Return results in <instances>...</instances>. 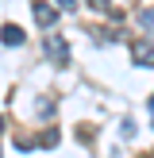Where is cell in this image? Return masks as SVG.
Instances as JSON below:
<instances>
[{
	"instance_id": "9",
	"label": "cell",
	"mask_w": 154,
	"mask_h": 158,
	"mask_svg": "<svg viewBox=\"0 0 154 158\" xmlns=\"http://www.w3.org/2000/svg\"><path fill=\"white\" fill-rule=\"evenodd\" d=\"M150 116H154V97H150Z\"/></svg>"
},
{
	"instance_id": "8",
	"label": "cell",
	"mask_w": 154,
	"mask_h": 158,
	"mask_svg": "<svg viewBox=\"0 0 154 158\" xmlns=\"http://www.w3.org/2000/svg\"><path fill=\"white\" fill-rule=\"evenodd\" d=\"M89 4H92V8H104V12H108V0H89Z\"/></svg>"
},
{
	"instance_id": "3",
	"label": "cell",
	"mask_w": 154,
	"mask_h": 158,
	"mask_svg": "<svg viewBox=\"0 0 154 158\" xmlns=\"http://www.w3.org/2000/svg\"><path fill=\"white\" fill-rule=\"evenodd\" d=\"M23 27H15V23H8V27H0V43H8V46H23Z\"/></svg>"
},
{
	"instance_id": "4",
	"label": "cell",
	"mask_w": 154,
	"mask_h": 158,
	"mask_svg": "<svg viewBox=\"0 0 154 158\" xmlns=\"http://www.w3.org/2000/svg\"><path fill=\"white\" fill-rule=\"evenodd\" d=\"M131 54H135L139 66H154V46H150V43H135V50H131Z\"/></svg>"
},
{
	"instance_id": "7",
	"label": "cell",
	"mask_w": 154,
	"mask_h": 158,
	"mask_svg": "<svg viewBox=\"0 0 154 158\" xmlns=\"http://www.w3.org/2000/svg\"><path fill=\"white\" fill-rule=\"evenodd\" d=\"M58 8H66V12H77V8H81V0H58Z\"/></svg>"
},
{
	"instance_id": "1",
	"label": "cell",
	"mask_w": 154,
	"mask_h": 158,
	"mask_svg": "<svg viewBox=\"0 0 154 158\" xmlns=\"http://www.w3.org/2000/svg\"><path fill=\"white\" fill-rule=\"evenodd\" d=\"M43 54L54 62V66H66L69 46H66V39H62V35H46V39H43Z\"/></svg>"
},
{
	"instance_id": "2",
	"label": "cell",
	"mask_w": 154,
	"mask_h": 158,
	"mask_svg": "<svg viewBox=\"0 0 154 158\" xmlns=\"http://www.w3.org/2000/svg\"><path fill=\"white\" fill-rule=\"evenodd\" d=\"M35 19L43 23V27H54V23H58V8H50L46 0H38L35 4Z\"/></svg>"
},
{
	"instance_id": "10",
	"label": "cell",
	"mask_w": 154,
	"mask_h": 158,
	"mask_svg": "<svg viewBox=\"0 0 154 158\" xmlns=\"http://www.w3.org/2000/svg\"><path fill=\"white\" fill-rule=\"evenodd\" d=\"M0 127H4V120H0Z\"/></svg>"
},
{
	"instance_id": "5",
	"label": "cell",
	"mask_w": 154,
	"mask_h": 158,
	"mask_svg": "<svg viewBox=\"0 0 154 158\" xmlns=\"http://www.w3.org/2000/svg\"><path fill=\"white\" fill-rule=\"evenodd\" d=\"M139 27H143V31H154V8L139 12Z\"/></svg>"
},
{
	"instance_id": "6",
	"label": "cell",
	"mask_w": 154,
	"mask_h": 158,
	"mask_svg": "<svg viewBox=\"0 0 154 158\" xmlns=\"http://www.w3.org/2000/svg\"><path fill=\"white\" fill-rule=\"evenodd\" d=\"M38 143H43V147H58V135H54V131H43V139H38Z\"/></svg>"
}]
</instances>
